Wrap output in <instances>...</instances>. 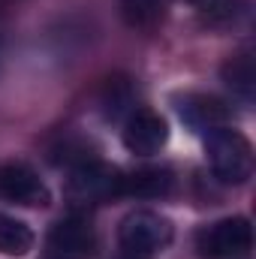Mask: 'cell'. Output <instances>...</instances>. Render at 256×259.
Here are the masks:
<instances>
[{
	"mask_svg": "<svg viewBox=\"0 0 256 259\" xmlns=\"http://www.w3.org/2000/svg\"><path fill=\"white\" fill-rule=\"evenodd\" d=\"M205 157L211 172L226 184H244L253 172V148L244 133L217 127L205 136Z\"/></svg>",
	"mask_w": 256,
	"mask_h": 259,
	"instance_id": "cell-1",
	"label": "cell"
},
{
	"mask_svg": "<svg viewBox=\"0 0 256 259\" xmlns=\"http://www.w3.org/2000/svg\"><path fill=\"white\" fill-rule=\"evenodd\" d=\"M253 247V229L244 217L217 220L196 235V250L202 259H247Z\"/></svg>",
	"mask_w": 256,
	"mask_h": 259,
	"instance_id": "cell-2",
	"label": "cell"
},
{
	"mask_svg": "<svg viewBox=\"0 0 256 259\" xmlns=\"http://www.w3.org/2000/svg\"><path fill=\"white\" fill-rule=\"evenodd\" d=\"M172 223L154 211H133L121 220L118 229V241L121 250H127L133 256H154L157 250L172 244Z\"/></svg>",
	"mask_w": 256,
	"mask_h": 259,
	"instance_id": "cell-3",
	"label": "cell"
},
{
	"mask_svg": "<svg viewBox=\"0 0 256 259\" xmlns=\"http://www.w3.org/2000/svg\"><path fill=\"white\" fill-rule=\"evenodd\" d=\"M69 196H72V202H81V205L112 202L115 196H121V175H118V169L91 157V160H84L72 169Z\"/></svg>",
	"mask_w": 256,
	"mask_h": 259,
	"instance_id": "cell-4",
	"label": "cell"
},
{
	"mask_svg": "<svg viewBox=\"0 0 256 259\" xmlns=\"http://www.w3.org/2000/svg\"><path fill=\"white\" fill-rule=\"evenodd\" d=\"M49 259H94L97 253V235L84 214H69L58 220L49 232Z\"/></svg>",
	"mask_w": 256,
	"mask_h": 259,
	"instance_id": "cell-5",
	"label": "cell"
},
{
	"mask_svg": "<svg viewBox=\"0 0 256 259\" xmlns=\"http://www.w3.org/2000/svg\"><path fill=\"white\" fill-rule=\"evenodd\" d=\"M0 196L15 202V205H27V208H42L52 202L46 181L24 163H3L0 166Z\"/></svg>",
	"mask_w": 256,
	"mask_h": 259,
	"instance_id": "cell-6",
	"label": "cell"
},
{
	"mask_svg": "<svg viewBox=\"0 0 256 259\" xmlns=\"http://www.w3.org/2000/svg\"><path fill=\"white\" fill-rule=\"evenodd\" d=\"M166 139H169L166 121L157 112H151V109H136L130 115L127 127H124V145H127V151L142 154V157L157 154L166 145Z\"/></svg>",
	"mask_w": 256,
	"mask_h": 259,
	"instance_id": "cell-7",
	"label": "cell"
},
{
	"mask_svg": "<svg viewBox=\"0 0 256 259\" xmlns=\"http://www.w3.org/2000/svg\"><path fill=\"white\" fill-rule=\"evenodd\" d=\"M178 115L181 121L196 133H211L217 127H226L229 121V109L208 94H187L178 100Z\"/></svg>",
	"mask_w": 256,
	"mask_h": 259,
	"instance_id": "cell-8",
	"label": "cell"
},
{
	"mask_svg": "<svg viewBox=\"0 0 256 259\" xmlns=\"http://www.w3.org/2000/svg\"><path fill=\"white\" fill-rule=\"evenodd\" d=\"M175 190V178L169 169H139L121 175V196H136V199H160Z\"/></svg>",
	"mask_w": 256,
	"mask_h": 259,
	"instance_id": "cell-9",
	"label": "cell"
},
{
	"mask_svg": "<svg viewBox=\"0 0 256 259\" xmlns=\"http://www.w3.org/2000/svg\"><path fill=\"white\" fill-rule=\"evenodd\" d=\"M253 58H250V52H238V55H232L226 64H223V81L238 94V97H244V100H250L253 97Z\"/></svg>",
	"mask_w": 256,
	"mask_h": 259,
	"instance_id": "cell-10",
	"label": "cell"
},
{
	"mask_svg": "<svg viewBox=\"0 0 256 259\" xmlns=\"http://www.w3.org/2000/svg\"><path fill=\"white\" fill-rule=\"evenodd\" d=\"M33 247V232L27 223L9 217V214H0V253L6 256H24L27 250Z\"/></svg>",
	"mask_w": 256,
	"mask_h": 259,
	"instance_id": "cell-11",
	"label": "cell"
},
{
	"mask_svg": "<svg viewBox=\"0 0 256 259\" xmlns=\"http://www.w3.org/2000/svg\"><path fill=\"white\" fill-rule=\"evenodd\" d=\"M121 15L130 27L136 30H151L163 21L166 3L163 0H121Z\"/></svg>",
	"mask_w": 256,
	"mask_h": 259,
	"instance_id": "cell-12",
	"label": "cell"
},
{
	"mask_svg": "<svg viewBox=\"0 0 256 259\" xmlns=\"http://www.w3.org/2000/svg\"><path fill=\"white\" fill-rule=\"evenodd\" d=\"M118 259H145V256H133V253H127V250H121V256Z\"/></svg>",
	"mask_w": 256,
	"mask_h": 259,
	"instance_id": "cell-13",
	"label": "cell"
},
{
	"mask_svg": "<svg viewBox=\"0 0 256 259\" xmlns=\"http://www.w3.org/2000/svg\"><path fill=\"white\" fill-rule=\"evenodd\" d=\"M181 3H199V0H181Z\"/></svg>",
	"mask_w": 256,
	"mask_h": 259,
	"instance_id": "cell-14",
	"label": "cell"
}]
</instances>
